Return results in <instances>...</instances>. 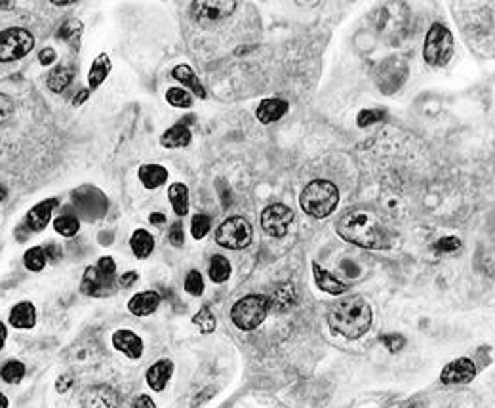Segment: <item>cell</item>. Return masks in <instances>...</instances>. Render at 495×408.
Here are the masks:
<instances>
[{
    "label": "cell",
    "mask_w": 495,
    "mask_h": 408,
    "mask_svg": "<svg viewBox=\"0 0 495 408\" xmlns=\"http://www.w3.org/2000/svg\"><path fill=\"white\" fill-rule=\"evenodd\" d=\"M8 405H10V402H8V397L0 391V408H8Z\"/></svg>",
    "instance_id": "11a10c76"
},
{
    "label": "cell",
    "mask_w": 495,
    "mask_h": 408,
    "mask_svg": "<svg viewBox=\"0 0 495 408\" xmlns=\"http://www.w3.org/2000/svg\"><path fill=\"white\" fill-rule=\"evenodd\" d=\"M44 254H46V260H50V262H58V260L63 256V250H61L60 244L50 242V244H46Z\"/></svg>",
    "instance_id": "bcb514c9"
},
{
    "label": "cell",
    "mask_w": 495,
    "mask_h": 408,
    "mask_svg": "<svg viewBox=\"0 0 495 408\" xmlns=\"http://www.w3.org/2000/svg\"><path fill=\"white\" fill-rule=\"evenodd\" d=\"M210 227L211 221L206 214H196V216H193V219H191V235H193V239H196V241L204 239L206 235L210 233Z\"/></svg>",
    "instance_id": "8d00e7d4"
},
{
    "label": "cell",
    "mask_w": 495,
    "mask_h": 408,
    "mask_svg": "<svg viewBox=\"0 0 495 408\" xmlns=\"http://www.w3.org/2000/svg\"><path fill=\"white\" fill-rule=\"evenodd\" d=\"M111 341H113V348L116 351H121L122 355H126L132 361H137L143 357V340L134 330L121 328L113 334Z\"/></svg>",
    "instance_id": "5bb4252c"
},
{
    "label": "cell",
    "mask_w": 495,
    "mask_h": 408,
    "mask_svg": "<svg viewBox=\"0 0 495 408\" xmlns=\"http://www.w3.org/2000/svg\"><path fill=\"white\" fill-rule=\"evenodd\" d=\"M166 101L172 107H177V109H189L193 105V96L183 88H168Z\"/></svg>",
    "instance_id": "d590c367"
},
{
    "label": "cell",
    "mask_w": 495,
    "mask_h": 408,
    "mask_svg": "<svg viewBox=\"0 0 495 408\" xmlns=\"http://www.w3.org/2000/svg\"><path fill=\"white\" fill-rule=\"evenodd\" d=\"M73 384H75V380H73V376L71 374H63V376H60L58 378V382H55V391L61 395H65L73 387Z\"/></svg>",
    "instance_id": "f6af8a7d"
},
{
    "label": "cell",
    "mask_w": 495,
    "mask_h": 408,
    "mask_svg": "<svg viewBox=\"0 0 495 408\" xmlns=\"http://www.w3.org/2000/svg\"><path fill=\"white\" fill-rule=\"evenodd\" d=\"M53 229H55V233H60L61 237H75V235L78 233V229H80V221H78L75 214L65 210L60 218L53 219Z\"/></svg>",
    "instance_id": "4dcf8cb0"
},
{
    "label": "cell",
    "mask_w": 495,
    "mask_h": 408,
    "mask_svg": "<svg viewBox=\"0 0 495 408\" xmlns=\"http://www.w3.org/2000/svg\"><path fill=\"white\" fill-rule=\"evenodd\" d=\"M191 130L187 128V124H173L172 128H168L160 137V145L166 149H183L191 144Z\"/></svg>",
    "instance_id": "603a6c76"
},
{
    "label": "cell",
    "mask_w": 495,
    "mask_h": 408,
    "mask_svg": "<svg viewBox=\"0 0 495 408\" xmlns=\"http://www.w3.org/2000/svg\"><path fill=\"white\" fill-rule=\"evenodd\" d=\"M193 15L196 22L214 23L231 15L238 8V2L233 0H214V2H193Z\"/></svg>",
    "instance_id": "8fae6325"
},
{
    "label": "cell",
    "mask_w": 495,
    "mask_h": 408,
    "mask_svg": "<svg viewBox=\"0 0 495 408\" xmlns=\"http://www.w3.org/2000/svg\"><path fill=\"white\" fill-rule=\"evenodd\" d=\"M476 376V366L473 359L469 357H459L451 361L440 372V382L444 386H458V384H469Z\"/></svg>",
    "instance_id": "7c38bea8"
},
{
    "label": "cell",
    "mask_w": 495,
    "mask_h": 408,
    "mask_svg": "<svg viewBox=\"0 0 495 408\" xmlns=\"http://www.w3.org/2000/svg\"><path fill=\"white\" fill-rule=\"evenodd\" d=\"M46 254H44V248L42 246H33V248H29L27 252H25V256H23V265L29 269V271H42L46 265Z\"/></svg>",
    "instance_id": "836d02e7"
},
{
    "label": "cell",
    "mask_w": 495,
    "mask_h": 408,
    "mask_svg": "<svg viewBox=\"0 0 495 408\" xmlns=\"http://www.w3.org/2000/svg\"><path fill=\"white\" fill-rule=\"evenodd\" d=\"M172 76L177 80V83L183 84L185 88L195 92V96H198L200 99L206 98V90H204L202 83L198 80V76L195 75V71L189 67V65H185V63L175 65V67L172 69Z\"/></svg>",
    "instance_id": "484cf974"
},
{
    "label": "cell",
    "mask_w": 495,
    "mask_h": 408,
    "mask_svg": "<svg viewBox=\"0 0 495 408\" xmlns=\"http://www.w3.org/2000/svg\"><path fill=\"white\" fill-rule=\"evenodd\" d=\"M270 309V302L267 296L263 294H250L241 298L234 303L231 309V321L238 330L250 332L263 325V321L267 318V313Z\"/></svg>",
    "instance_id": "277c9868"
},
{
    "label": "cell",
    "mask_w": 495,
    "mask_h": 408,
    "mask_svg": "<svg viewBox=\"0 0 495 408\" xmlns=\"http://www.w3.org/2000/svg\"><path fill=\"white\" fill-rule=\"evenodd\" d=\"M288 109H290V105H288L286 99L267 98L263 99L259 107L255 109V117L261 124H272V122L280 121L288 113Z\"/></svg>",
    "instance_id": "d6986e66"
},
{
    "label": "cell",
    "mask_w": 495,
    "mask_h": 408,
    "mask_svg": "<svg viewBox=\"0 0 495 408\" xmlns=\"http://www.w3.org/2000/svg\"><path fill=\"white\" fill-rule=\"evenodd\" d=\"M313 275H315L316 287L320 288L322 292H326V294L341 296L347 292L345 282H341L336 275H331L330 271H326V269L320 267L318 264H313Z\"/></svg>",
    "instance_id": "44dd1931"
},
{
    "label": "cell",
    "mask_w": 495,
    "mask_h": 408,
    "mask_svg": "<svg viewBox=\"0 0 495 408\" xmlns=\"http://www.w3.org/2000/svg\"><path fill=\"white\" fill-rule=\"evenodd\" d=\"M114 290V277H105L99 271L96 265L86 267L82 282H80V292L86 296H107Z\"/></svg>",
    "instance_id": "4fadbf2b"
},
{
    "label": "cell",
    "mask_w": 495,
    "mask_h": 408,
    "mask_svg": "<svg viewBox=\"0 0 495 408\" xmlns=\"http://www.w3.org/2000/svg\"><path fill=\"white\" fill-rule=\"evenodd\" d=\"M134 408H157V402L150 399L149 395H137L134 401Z\"/></svg>",
    "instance_id": "681fc988"
},
{
    "label": "cell",
    "mask_w": 495,
    "mask_h": 408,
    "mask_svg": "<svg viewBox=\"0 0 495 408\" xmlns=\"http://www.w3.org/2000/svg\"><path fill=\"white\" fill-rule=\"evenodd\" d=\"M35 48V37L23 27L0 31V63L23 60Z\"/></svg>",
    "instance_id": "8992f818"
},
{
    "label": "cell",
    "mask_w": 495,
    "mask_h": 408,
    "mask_svg": "<svg viewBox=\"0 0 495 408\" xmlns=\"http://www.w3.org/2000/svg\"><path fill=\"white\" fill-rule=\"evenodd\" d=\"M336 231L347 242L368 250H383L389 246V237L383 229L381 219L368 208L347 210L336 223Z\"/></svg>",
    "instance_id": "6da1fadb"
},
{
    "label": "cell",
    "mask_w": 495,
    "mask_h": 408,
    "mask_svg": "<svg viewBox=\"0 0 495 408\" xmlns=\"http://www.w3.org/2000/svg\"><path fill=\"white\" fill-rule=\"evenodd\" d=\"M75 78V69L71 65H58L48 73L46 78V86L53 92V94H60V92L67 90L69 84L73 83Z\"/></svg>",
    "instance_id": "d4e9b609"
},
{
    "label": "cell",
    "mask_w": 495,
    "mask_h": 408,
    "mask_svg": "<svg viewBox=\"0 0 495 408\" xmlns=\"http://www.w3.org/2000/svg\"><path fill=\"white\" fill-rule=\"evenodd\" d=\"M84 408H116L119 407V393L109 386H96L84 391Z\"/></svg>",
    "instance_id": "2e32d148"
},
{
    "label": "cell",
    "mask_w": 495,
    "mask_h": 408,
    "mask_svg": "<svg viewBox=\"0 0 495 408\" xmlns=\"http://www.w3.org/2000/svg\"><path fill=\"white\" fill-rule=\"evenodd\" d=\"M82 31H84V25L80 19H67V22L61 25L55 37L61 38V40H65V42H69V44L73 46V48H76V50H78V46H80V37H82Z\"/></svg>",
    "instance_id": "f546056e"
},
{
    "label": "cell",
    "mask_w": 495,
    "mask_h": 408,
    "mask_svg": "<svg viewBox=\"0 0 495 408\" xmlns=\"http://www.w3.org/2000/svg\"><path fill=\"white\" fill-rule=\"evenodd\" d=\"M130 248H132L135 257L145 260L155 250V239H153V235L147 229H135L134 233H132V239H130Z\"/></svg>",
    "instance_id": "4316f807"
},
{
    "label": "cell",
    "mask_w": 495,
    "mask_h": 408,
    "mask_svg": "<svg viewBox=\"0 0 495 408\" xmlns=\"http://www.w3.org/2000/svg\"><path fill=\"white\" fill-rule=\"evenodd\" d=\"M29 235H31V231L25 226H19L17 229H15V239H17V241L25 242V241H27V237H29Z\"/></svg>",
    "instance_id": "f5cc1de1"
},
{
    "label": "cell",
    "mask_w": 495,
    "mask_h": 408,
    "mask_svg": "<svg viewBox=\"0 0 495 408\" xmlns=\"http://www.w3.org/2000/svg\"><path fill=\"white\" fill-rule=\"evenodd\" d=\"M4 198H6V189L0 185V201H4Z\"/></svg>",
    "instance_id": "9f6ffc18"
},
{
    "label": "cell",
    "mask_w": 495,
    "mask_h": 408,
    "mask_svg": "<svg viewBox=\"0 0 495 408\" xmlns=\"http://www.w3.org/2000/svg\"><path fill=\"white\" fill-rule=\"evenodd\" d=\"M173 374V363L170 359H160L157 363L149 366V371L145 374V380H147V386L153 389V391H164L168 382L172 380Z\"/></svg>",
    "instance_id": "ac0fdd59"
},
{
    "label": "cell",
    "mask_w": 495,
    "mask_h": 408,
    "mask_svg": "<svg viewBox=\"0 0 495 408\" xmlns=\"http://www.w3.org/2000/svg\"><path fill=\"white\" fill-rule=\"evenodd\" d=\"M374 313L370 303L358 294L345 296L331 305L328 313V325L331 332L347 340H358L372 328Z\"/></svg>",
    "instance_id": "7a4b0ae2"
},
{
    "label": "cell",
    "mask_w": 495,
    "mask_h": 408,
    "mask_svg": "<svg viewBox=\"0 0 495 408\" xmlns=\"http://www.w3.org/2000/svg\"><path fill=\"white\" fill-rule=\"evenodd\" d=\"M461 246V241L458 237H444L440 241L436 242V250L438 252H455Z\"/></svg>",
    "instance_id": "b9f144b4"
},
{
    "label": "cell",
    "mask_w": 495,
    "mask_h": 408,
    "mask_svg": "<svg viewBox=\"0 0 495 408\" xmlns=\"http://www.w3.org/2000/svg\"><path fill=\"white\" fill-rule=\"evenodd\" d=\"M168 239H170V242H172L175 248L183 246V242H185V233H183V226H181V221H175V223L170 227V231H168Z\"/></svg>",
    "instance_id": "60d3db41"
},
{
    "label": "cell",
    "mask_w": 495,
    "mask_h": 408,
    "mask_svg": "<svg viewBox=\"0 0 495 408\" xmlns=\"http://www.w3.org/2000/svg\"><path fill=\"white\" fill-rule=\"evenodd\" d=\"M25 376V364L21 361H6L0 368V378L6 384H19Z\"/></svg>",
    "instance_id": "d6a6232c"
},
{
    "label": "cell",
    "mask_w": 495,
    "mask_h": 408,
    "mask_svg": "<svg viewBox=\"0 0 495 408\" xmlns=\"http://www.w3.org/2000/svg\"><path fill=\"white\" fill-rule=\"evenodd\" d=\"M453 35L442 23H433L425 37L423 46V60L431 67H444L453 56Z\"/></svg>",
    "instance_id": "5b68a950"
},
{
    "label": "cell",
    "mask_w": 495,
    "mask_h": 408,
    "mask_svg": "<svg viewBox=\"0 0 495 408\" xmlns=\"http://www.w3.org/2000/svg\"><path fill=\"white\" fill-rule=\"evenodd\" d=\"M88 98H90V88H82V90H78V94L73 98V105L80 107Z\"/></svg>",
    "instance_id": "f907efd6"
},
{
    "label": "cell",
    "mask_w": 495,
    "mask_h": 408,
    "mask_svg": "<svg viewBox=\"0 0 495 408\" xmlns=\"http://www.w3.org/2000/svg\"><path fill=\"white\" fill-rule=\"evenodd\" d=\"M10 325L17 330H29L37 325V307L31 302L15 303L10 311Z\"/></svg>",
    "instance_id": "ffe728a7"
},
{
    "label": "cell",
    "mask_w": 495,
    "mask_h": 408,
    "mask_svg": "<svg viewBox=\"0 0 495 408\" xmlns=\"http://www.w3.org/2000/svg\"><path fill=\"white\" fill-rule=\"evenodd\" d=\"M231 262L227 260L225 256H219V254H216V256L211 257L210 262V279L214 280V282H218V284H223L225 280H229V277H231Z\"/></svg>",
    "instance_id": "1f68e13d"
},
{
    "label": "cell",
    "mask_w": 495,
    "mask_h": 408,
    "mask_svg": "<svg viewBox=\"0 0 495 408\" xmlns=\"http://www.w3.org/2000/svg\"><path fill=\"white\" fill-rule=\"evenodd\" d=\"M299 204L303 212L309 214L311 218H328L338 208L339 189L328 180H315L301 191Z\"/></svg>",
    "instance_id": "3957f363"
},
{
    "label": "cell",
    "mask_w": 495,
    "mask_h": 408,
    "mask_svg": "<svg viewBox=\"0 0 495 408\" xmlns=\"http://www.w3.org/2000/svg\"><path fill=\"white\" fill-rule=\"evenodd\" d=\"M73 204H75L78 214L86 219L101 218L109 208V201H107L105 195L96 187H90V185H84V187L73 193Z\"/></svg>",
    "instance_id": "9c48e42d"
},
{
    "label": "cell",
    "mask_w": 495,
    "mask_h": 408,
    "mask_svg": "<svg viewBox=\"0 0 495 408\" xmlns=\"http://www.w3.org/2000/svg\"><path fill=\"white\" fill-rule=\"evenodd\" d=\"M383 117H385V113L379 111V109H364V111H361L358 117H356V124H358L361 128H366L370 124H375V122L381 121Z\"/></svg>",
    "instance_id": "f35d334b"
},
{
    "label": "cell",
    "mask_w": 495,
    "mask_h": 408,
    "mask_svg": "<svg viewBox=\"0 0 495 408\" xmlns=\"http://www.w3.org/2000/svg\"><path fill=\"white\" fill-rule=\"evenodd\" d=\"M113 69V63H111V58L107 53H99L96 60L92 61L90 73H88V84H90V92L98 90L101 84L105 83L107 76L111 73Z\"/></svg>",
    "instance_id": "cb8c5ba5"
},
{
    "label": "cell",
    "mask_w": 495,
    "mask_h": 408,
    "mask_svg": "<svg viewBox=\"0 0 495 408\" xmlns=\"http://www.w3.org/2000/svg\"><path fill=\"white\" fill-rule=\"evenodd\" d=\"M379 341H381L385 348L389 349L390 353H397L400 349H404L406 346V338L402 334H385V336L379 338Z\"/></svg>",
    "instance_id": "ab89813d"
},
{
    "label": "cell",
    "mask_w": 495,
    "mask_h": 408,
    "mask_svg": "<svg viewBox=\"0 0 495 408\" xmlns=\"http://www.w3.org/2000/svg\"><path fill=\"white\" fill-rule=\"evenodd\" d=\"M193 325L198 326L202 334H211L216 330V326H218V318L211 313L210 307H202V309L198 311L195 317H193Z\"/></svg>",
    "instance_id": "e575fe53"
},
{
    "label": "cell",
    "mask_w": 495,
    "mask_h": 408,
    "mask_svg": "<svg viewBox=\"0 0 495 408\" xmlns=\"http://www.w3.org/2000/svg\"><path fill=\"white\" fill-rule=\"evenodd\" d=\"M55 60H58V53H55L53 48H44V50H40V53H38L40 65H52Z\"/></svg>",
    "instance_id": "7dc6e473"
},
{
    "label": "cell",
    "mask_w": 495,
    "mask_h": 408,
    "mask_svg": "<svg viewBox=\"0 0 495 408\" xmlns=\"http://www.w3.org/2000/svg\"><path fill=\"white\" fill-rule=\"evenodd\" d=\"M162 303V296L155 292V290H145L135 294L130 302H128V311L135 315V317H149L158 309V305Z\"/></svg>",
    "instance_id": "e0dca14e"
},
{
    "label": "cell",
    "mask_w": 495,
    "mask_h": 408,
    "mask_svg": "<svg viewBox=\"0 0 495 408\" xmlns=\"http://www.w3.org/2000/svg\"><path fill=\"white\" fill-rule=\"evenodd\" d=\"M185 290H187L191 296L204 294V279L202 275L196 271V269L187 273V277H185Z\"/></svg>",
    "instance_id": "74e56055"
},
{
    "label": "cell",
    "mask_w": 495,
    "mask_h": 408,
    "mask_svg": "<svg viewBox=\"0 0 495 408\" xmlns=\"http://www.w3.org/2000/svg\"><path fill=\"white\" fill-rule=\"evenodd\" d=\"M168 198L175 216H187L189 212V187L185 183H172L168 189Z\"/></svg>",
    "instance_id": "83f0119b"
},
{
    "label": "cell",
    "mask_w": 495,
    "mask_h": 408,
    "mask_svg": "<svg viewBox=\"0 0 495 408\" xmlns=\"http://www.w3.org/2000/svg\"><path fill=\"white\" fill-rule=\"evenodd\" d=\"M149 221L153 223V226L160 227L166 223V216L164 214H160V212H153V214L149 216Z\"/></svg>",
    "instance_id": "816d5d0a"
},
{
    "label": "cell",
    "mask_w": 495,
    "mask_h": 408,
    "mask_svg": "<svg viewBox=\"0 0 495 408\" xmlns=\"http://www.w3.org/2000/svg\"><path fill=\"white\" fill-rule=\"evenodd\" d=\"M135 282H137V273L135 271H126V273H122L121 277H119V287L121 288L134 287Z\"/></svg>",
    "instance_id": "c3c4849f"
},
{
    "label": "cell",
    "mask_w": 495,
    "mask_h": 408,
    "mask_svg": "<svg viewBox=\"0 0 495 408\" xmlns=\"http://www.w3.org/2000/svg\"><path fill=\"white\" fill-rule=\"evenodd\" d=\"M168 170L162 164H141L137 170V178L145 189H158L168 182Z\"/></svg>",
    "instance_id": "7402d4cb"
},
{
    "label": "cell",
    "mask_w": 495,
    "mask_h": 408,
    "mask_svg": "<svg viewBox=\"0 0 495 408\" xmlns=\"http://www.w3.org/2000/svg\"><path fill=\"white\" fill-rule=\"evenodd\" d=\"M293 221V210L286 204H270L261 212V227L269 237H284Z\"/></svg>",
    "instance_id": "30bf717a"
},
{
    "label": "cell",
    "mask_w": 495,
    "mask_h": 408,
    "mask_svg": "<svg viewBox=\"0 0 495 408\" xmlns=\"http://www.w3.org/2000/svg\"><path fill=\"white\" fill-rule=\"evenodd\" d=\"M406 78H408V65L402 58H387L383 63H379L375 73V83L383 94L397 92L406 83Z\"/></svg>",
    "instance_id": "ba28073f"
},
{
    "label": "cell",
    "mask_w": 495,
    "mask_h": 408,
    "mask_svg": "<svg viewBox=\"0 0 495 408\" xmlns=\"http://www.w3.org/2000/svg\"><path fill=\"white\" fill-rule=\"evenodd\" d=\"M252 239H254V229L250 226V221L241 216L225 219L216 231V242L221 248L227 250L248 248Z\"/></svg>",
    "instance_id": "52a82bcc"
},
{
    "label": "cell",
    "mask_w": 495,
    "mask_h": 408,
    "mask_svg": "<svg viewBox=\"0 0 495 408\" xmlns=\"http://www.w3.org/2000/svg\"><path fill=\"white\" fill-rule=\"evenodd\" d=\"M58 204H60L58 203V198H48V201L35 204V206L27 212V216H25V227H27L29 231H35V233L46 229V226H48L50 219H52L53 210L58 208Z\"/></svg>",
    "instance_id": "9a60e30c"
},
{
    "label": "cell",
    "mask_w": 495,
    "mask_h": 408,
    "mask_svg": "<svg viewBox=\"0 0 495 408\" xmlns=\"http://www.w3.org/2000/svg\"><path fill=\"white\" fill-rule=\"evenodd\" d=\"M12 113H14V101L4 94H0V122L6 121Z\"/></svg>",
    "instance_id": "ee69618b"
},
{
    "label": "cell",
    "mask_w": 495,
    "mask_h": 408,
    "mask_svg": "<svg viewBox=\"0 0 495 408\" xmlns=\"http://www.w3.org/2000/svg\"><path fill=\"white\" fill-rule=\"evenodd\" d=\"M408 408H425V407H421V405H412V407H408Z\"/></svg>",
    "instance_id": "6f0895ef"
},
{
    "label": "cell",
    "mask_w": 495,
    "mask_h": 408,
    "mask_svg": "<svg viewBox=\"0 0 495 408\" xmlns=\"http://www.w3.org/2000/svg\"><path fill=\"white\" fill-rule=\"evenodd\" d=\"M295 300H297V294H295V288H293L292 282H284V284L275 288V294H272V298H269L270 305L278 311L290 309L295 303Z\"/></svg>",
    "instance_id": "f1b7e54d"
},
{
    "label": "cell",
    "mask_w": 495,
    "mask_h": 408,
    "mask_svg": "<svg viewBox=\"0 0 495 408\" xmlns=\"http://www.w3.org/2000/svg\"><path fill=\"white\" fill-rule=\"evenodd\" d=\"M96 267H98L99 271L103 273L105 277H114V273H116V264H114V260L111 256L101 257Z\"/></svg>",
    "instance_id": "7bdbcfd3"
},
{
    "label": "cell",
    "mask_w": 495,
    "mask_h": 408,
    "mask_svg": "<svg viewBox=\"0 0 495 408\" xmlns=\"http://www.w3.org/2000/svg\"><path fill=\"white\" fill-rule=\"evenodd\" d=\"M6 338H8V328L6 325L0 321V349L4 348V343H6Z\"/></svg>",
    "instance_id": "db71d44e"
}]
</instances>
